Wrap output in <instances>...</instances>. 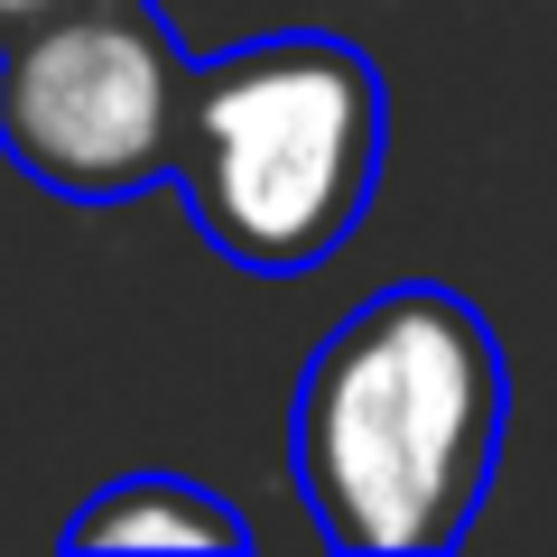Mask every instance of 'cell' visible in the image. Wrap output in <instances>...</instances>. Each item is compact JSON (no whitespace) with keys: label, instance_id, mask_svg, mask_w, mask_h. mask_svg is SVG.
Listing matches in <instances>:
<instances>
[{"label":"cell","instance_id":"4","mask_svg":"<svg viewBox=\"0 0 557 557\" xmlns=\"http://www.w3.org/2000/svg\"><path fill=\"white\" fill-rule=\"evenodd\" d=\"M65 548H251V520L196 474H121L65 520Z\"/></svg>","mask_w":557,"mask_h":557},{"label":"cell","instance_id":"5","mask_svg":"<svg viewBox=\"0 0 557 557\" xmlns=\"http://www.w3.org/2000/svg\"><path fill=\"white\" fill-rule=\"evenodd\" d=\"M47 10H57V0H0V38H20L28 20H47Z\"/></svg>","mask_w":557,"mask_h":557},{"label":"cell","instance_id":"3","mask_svg":"<svg viewBox=\"0 0 557 557\" xmlns=\"http://www.w3.org/2000/svg\"><path fill=\"white\" fill-rule=\"evenodd\" d=\"M186 75L159 0H57L0 38V159L65 205H131L177 177Z\"/></svg>","mask_w":557,"mask_h":557},{"label":"cell","instance_id":"1","mask_svg":"<svg viewBox=\"0 0 557 557\" xmlns=\"http://www.w3.org/2000/svg\"><path fill=\"white\" fill-rule=\"evenodd\" d=\"M502 344L456 288H381L298 381V493L344 557H446L502 456Z\"/></svg>","mask_w":557,"mask_h":557},{"label":"cell","instance_id":"2","mask_svg":"<svg viewBox=\"0 0 557 557\" xmlns=\"http://www.w3.org/2000/svg\"><path fill=\"white\" fill-rule=\"evenodd\" d=\"M391 94L362 47L325 28L242 38L196 57L177 121V196L196 233L251 278H298L335 260L381 186Z\"/></svg>","mask_w":557,"mask_h":557}]
</instances>
